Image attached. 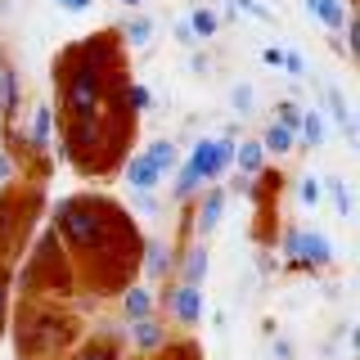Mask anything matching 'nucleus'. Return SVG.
Masks as SVG:
<instances>
[{"label": "nucleus", "instance_id": "nucleus-1", "mask_svg": "<svg viewBox=\"0 0 360 360\" xmlns=\"http://www.w3.org/2000/svg\"><path fill=\"white\" fill-rule=\"evenodd\" d=\"M54 225H59V234L72 248H95L104 243V212H99L95 198H68L59 202V212H54Z\"/></svg>", "mask_w": 360, "mask_h": 360}, {"label": "nucleus", "instance_id": "nucleus-2", "mask_svg": "<svg viewBox=\"0 0 360 360\" xmlns=\"http://www.w3.org/2000/svg\"><path fill=\"white\" fill-rule=\"evenodd\" d=\"M185 162L194 167V172H198L202 180H212V185H217V180L225 176V167L234 162V135H217V140H198V144H194V153H189Z\"/></svg>", "mask_w": 360, "mask_h": 360}, {"label": "nucleus", "instance_id": "nucleus-3", "mask_svg": "<svg viewBox=\"0 0 360 360\" xmlns=\"http://www.w3.org/2000/svg\"><path fill=\"white\" fill-rule=\"evenodd\" d=\"M127 185L135 189V194H153V189L162 185V172H158L144 153H131L127 158Z\"/></svg>", "mask_w": 360, "mask_h": 360}, {"label": "nucleus", "instance_id": "nucleus-4", "mask_svg": "<svg viewBox=\"0 0 360 360\" xmlns=\"http://www.w3.org/2000/svg\"><path fill=\"white\" fill-rule=\"evenodd\" d=\"M167 307H172V315H176L180 324H194L198 315H202V292L189 288V284H176L172 292H167Z\"/></svg>", "mask_w": 360, "mask_h": 360}, {"label": "nucleus", "instance_id": "nucleus-5", "mask_svg": "<svg viewBox=\"0 0 360 360\" xmlns=\"http://www.w3.org/2000/svg\"><path fill=\"white\" fill-rule=\"evenodd\" d=\"M333 262V243L324 239L320 230H302L297 243V266H329Z\"/></svg>", "mask_w": 360, "mask_h": 360}, {"label": "nucleus", "instance_id": "nucleus-6", "mask_svg": "<svg viewBox=\"0 0 360 360\" xmlns=\"http://www.w3.org/2000/svg\"><path fill=\"white\" fill-rule=\"evenodd\" d=\"M221 217H225V189L212 185L207 194H202V202H198V234H212L221 225Z\"/></svg>", "mask_w": 360, "mask_h": 360}, {"label": "nucleus", "instance_id": "nucleus-7", "mask_svg": "<svg viewBox=\"0 0 360 360\" xmlns=\"http://www.w3.org/2000/svg\"><path fill=\"white\" fill-rule=\"evenodd\" d=\"M324 108H329V117L338 122V131L356 144V117H352V108H347V99H342V90H338V86H324Z\"/></svg>", "mask_w": 360, "mask_h": 360}, {"label": "nucleus", "instance_id": "nucleus-8", "mask_svg": "<svg viewBox=\"0 0 360 360\" xmlns=\"http://www.w3.org/2000/svg\"><path fill=\"white\" fill-rule=\"evenodd\" d=\"M324 135H329V122H324V112L315 108H302V122H297V140L307 144V149H320Z\"/></svg>", "mask_w": 360, "mask_h": 360}, {"label": "nucleus", "instance_id": "nucleus-9", "mask_svg": "<svg viewBox=\"0 0 360 360\" xmlns=\"http://www.w3.org/2000/svg\"><path fill=\"white\" fill-rule=\"evenodd\" d=\"M230 167H239V172L252 180V176L266 167V149H262V140H243V144H234V162H230Z\"/></svg>", "mask_w": 360, "mask_h": 360}, {"label": "nucleus", "instance_id": "nucleus-10", "mask_svg": "<svg viewBox=\"0 0 360 360\" xmlns=\"http://www.w3.org/2000/svg\"><path fill=\"white\" fill-rule=\"evenodd\" d=\"M262 149L275 153V158H288L292 149H297V131H288V127H279V122H270L266 135H262Z\"/></svg>", "mask_w": 360, "mask_h": 360}, {"label": "nucleus", "instance_id": "nucleus-11", "mask_svg": "<svg viewBox=\"0 0 360 360\" xmlns=\"http://www.w3.org/2000/svg\"><path fill=\"white\" fill-rule=\"evenodd\" d=\"M122 307H127V320H149V315H153V292L144 284H135V288H127Z\"/></svg>", "mask_w": 360, "mask_h": 360}, {"label": "nucleus", "instance_id": "nucleus-12", "mask_svg": "<svg viewBox=\"0 0 360 360\" xmlns=\"http://www.w3.org/2000/svg\"><path fill=\"white\" fill-rule=\"evenodd\" d=\"M202 275H207V248H189L185 252V270H180V284H189V288H198L202 284Z\"/></svg>", "mask_w": 360, "mask_h": 360}, {"label": "nucleus", "instance_id": "nucleus-13", "mask_svg": "<svg viewBox=\"0 0 360 360\" xmlns=\"http://www.w3.org/2000/svg\"><path fill=\"white\" fill-rule=\"evenodd\" d=\"M307 9H311V14L324 22V27H342V22L352 18V14H347V5H342V0H307Z\"/></svg>", "mask_w": 360, "mask_h": 360}, {"label": "nucleus", "instance_id": "nucleus-14", "mask_svg": "<svg viewBox=\"0 0 360 360\" xmlns=\"http://www.w3.org/2000/svg\"><path fill=\"white\" fill-rule=\"evenodd\" d=\"M122 37H127V45H149L153 41V18H144V14H131L127 22H122Z\"/></svg>", "mask_w": 360, "mask_h": 360}, {"label": "nucleus", "instance_id": "nucleus-15", "mask_svg": "<svg viewBox=\"0 0 360 360\" xmlns=\"http://www.w3.org/2000/svg\"><path fill=\"white\" fill-rule=\"evenodd\" d=\"M54 112L50 108H37V112H32V122H27V144H32V149H45V144H50V127H54Z\"/></svg>", "mask_w": 360, "mask_h": 360}, {"label": "nucleus", "instance_id": "nucleus-16", "mask_svg": "<svg viewBox=\"0 0 360 360\" xmlns=\"http://www.w3.org/2000/svg\"><path fill=\"white\" fill-rule=\"evenodd\" d=\"M18 104V77H14V68H0V117H9Z\"/></svg>", "mask_w": 360, "mask_h": 360}, {"label": "nucleus", "instance_id": "nucleus-17", "mask_svg": "<svg viewBox=\"0 0 360 360\" xmlns=\"http://www.w3.org/2000/svg\"><path fill=\"white\" fill-rule=\"evenodd\" d=\"M144 158H149V162L158 167V172L167 176V172H172V167H176V144H172V140H153L149 149H144Z\"/></svg>", "mask_w": 360, "mask_h": 360}, {"label": "nucleus", "instance_id": "nucleus-18", "mask_svg": "<svg viewBox=\"0 0 360 360\" xmlns=\"http://www.w3.org/2000/svg\"><path fill=\"white\" fill-rule=\"evenodd\" d=\"M189 27H194L198 41H212V37L221 32V22H217V14H212V9H189Z\"/></svg>", "mask_w": 360, "mask_h": 360}, {"label": "nucleus", "instance_id": "nucleus-19", "mask_svg": "<svg viewBox=\"0 0 360 360\" xmlns=\"http://www.w3.org/2000/svg\"><path fill=\"white\" fill-rule=\"evenodd\" d=\"M167 266H172V262H167V243L149 239V243H144V270L158 279V275H167Z\"/></svg>", "mask_w": 360, "mask_h": 360}, {"label": "nucleus", "instance_id": "nucleus-20", "mask_svg": "<svg viewBox=\"0 0 360 360\" xmlns=\"http://www.w3.org/2000/svg\"><path fill=\"white\" fill-rule=\"evenodd\" d=\"M135 329H131V338H135V347H144V352H153L158 342H162V329H158L153 320H131Z\"/></svg>", "mask_w": 360, "mask_h": 360}, {"label": "nucleus", "instance_id": "nucleus-21", "mask_svg": "<svg viewBox=\"0 0 360 360\" xmlns=\"http://www.w3.org/2000/svg\"><path fill=\"white\" fill-rule=\"evenodd\" d=\"M198 185H202V176L185 162V167L176 172V198H194V194H198Z\"/></svg>", "mask_w": 360, "mask_h": 360}, {"label": "nucleus", "instance_id": "nucleus-22", "mask_svg": "<svg viewBox=\"0 0 360 360\" xmlns=\"http://www.w3.org/2000/svg\"><path fill=\"white\" fill-rule=\"evenodd\" d=\"M329 194H333V207H338V217H352V189H347V180H329Z\"/></svg>", "mask_w": 360, "mask_h": 360}, {"label": "nucleus", "instance_id": "nucleus-23", "mask_svg": "<svg viewBox=\"0 0 360 360\" xmlns=\"http://www.w3.org/2000/svg\"><path fill=\"white\" fill-rule=\"evenodd\" d=\"M275 122H279V127H288V131H297V122H302V108L292 104V99H284V104H275Z\"/></svg>", "mask_w": 360, "mask_h": 360}, {"label": "nucleus", "instance_id": "nucleus-24", "mask_svg": "<svg viewBox=\"0 0 360 360\" xmlns=\"http://www.w3.org/2000/svg\"><path fill=\"white\" fill-rule=\"evenodd\" d=\"M127 99H131V112H149V104H153V95H149V86H127Z\"/></svg>", "mask_w": 360, "mask_h": 360}, {"label": "nucleus", "instance_id": "nucleus-25", "mask_svg": "<svg viewBox=\"0 0 360 360\" xmlns=\"http://www.w3.org/2000/svg\"><path fill=\"white\" fill-rule=\"evenodd\" d=\"M234 5H239L248 18H257V22H275V14H270V9L262 5V0H234Z\"/></svg>", "mask_w": 360, "mask_h": 360}, {"label": "nucleus", "instance_id": "nucleus-26", "mask_svg": "<svg viewBox=\"0 0 360 360\" xmlns=\"http://www.w3.org/2000/svg\"><path fill=\"white\" fill-rule=\"evenodd\" d=\"M230 104H234V112H252V86H234L230 90Z\"/></svg>", "mask_w": 360, "mask_h": 360}, {"label": "nucleus", "instance_id": "nucleus-27", "mask_svg": "<svg viewBox=\"0 0 360 360\" xmlns=\"http://www.w3.org/2000/svg\"><path fill=\"white\" fill-rule=\"evenodd\" d=\"M297 198L307 202V207H315V202H320V180H315V176H302V185H297Z\"/></svg>", "mask_w": 360, "mask_h": 360}, {"label": "nucleus", "instance_id": "nucleus-28", "mask_svg": "<svg viewBox=\"0 0 360 360\" xmlns=\"http://www.w3.org/2000/svg\"><path fill=\"white\" fill-rule=\"evenodd\" d=\"M279 68H284V72H292V77H302V72H307L302 54H292V50H284V59H279Z\"/></svg>", "mask_w": 360, "mask_h": 360}, {"label": "nucleus", "instance_id": "nucleus-29", "mask_svg": "<svg viewBox=\"0 0 360 360\" xmlns=\"http://www.w3.org/2000/svg\"><path fill=\"white\" fill-rule=\"evenodd\" d=\"M176 41H180V45H198L194 27H189V18H176Z\"/></svg>", "mask_w": 360, "mask_h": 360}, {"label": "nucleus", "instance_id": "nucleus-30", "mask_svg": "<svg viewBox=\"0 0 360 360\" xmlns=\"http://www.w3.org/2000/svg\"><path fill=\"white\" fill-rule=\"evenodd\" d=\"M297 243H302V230H288L284 234V257L288 262H297Z\"/></svg>", "mask_w": 360, "mask_h": 360}, {"label": "nucleus", "instance_id": "nucleus-31", "mask_svg": "<svg viewBox=\"0 0 360 360\" xmlns=\"http://www.w3.org/2000/svg\"><path fill=\"white\" fill-rule=\"evenodd\" d=\"M262 59H266L270 68H279V59H284V50H279V45H266V50H262Z\"/></svg>", "mask_w": 360, "mask_h": 360}, {"label": "nucleus", "instance_id": "nucleus-32", "mask_svg": "<svg viewBox=\"0 0 360 360\" xmlns=\"http://www.w3.org/2000/svg\"><path fill=\"white\" fill-rule=\"evenodd\" d=\"M9 176H14V158L0 149V180H9Z\"/></svg>", "mask_w": 360, "mask_h": 360}, {"label": "nucleus", "instance_id": "nucleus-33", "mask_svg": "<svg viewBox=\"0 0 360 360\" xmlns=\"http://www.w3.org/2000/svg\"><path fill=\"white\" fill-rule=\"evenodd\" d=\"M90 5H95V0H68V9H72V14H86Z\"/></svg>", "mask_w": 360, "mask_h": 360}, {"label": "nucleus", "instance_id": "nucleus-34", "mask_svg": "<svg viewBox=\"0 0 360 360\" xmlns=\"http://www.w3.org/2000/svg\"><path fill=\"white\" fill-rule=\"evenodd\" d=\"M82 360H108V352H86Z\"/></svg>", "mask_w": 360, "mask_h": 360}, {"label": "nucleus", "instance_id": "nucleus-35", "mask_svg": "<svg viewBox=\"0 0 360 360\" xmlns=\"http://www.w3.org/2000/svg\"><path fill=\"white\" fill-rule=\"evenodd\" d=\"M117 5H127V9H140V5H144V0H117Z\"/></svg>", "mask_w": 360, "mask_h": 360}, {"label": "nucleus", "instance_id": "nucleus-36", "mask_svg": "<svg viewBox=\"0 0 360 360\" xmlns=\"http://www.w3.org/2000/svg\"><path fill=\"white\" fill-rule=\"evenodd\" d=\"M0 315H5V279H0Z\"/></svg>", "mask_w": 360, "mask_h": 360}, {"label": "nucleus", "instance_id": "nucleus-37", "mask_svg": "<svg viewBox=\"0 0 360 360\" xmlns=\"http://www.w3.org/2000/svg\"><path fill=\"white\" fill-rule=\"evenodd\" d=\"M54 5H63V9H68V0H54Z\"/></svg>", "mask_w": 360, "mask_h": 360}]
</instances>
